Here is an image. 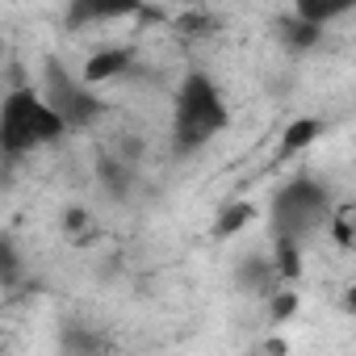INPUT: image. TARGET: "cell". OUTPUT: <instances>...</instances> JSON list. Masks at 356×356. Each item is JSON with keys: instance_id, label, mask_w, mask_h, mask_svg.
<instances>
[{"instance_id": "9c48e42d", "label": "cell", "mask_w": 356, "mask_h": 356, "mask_svg": "<svg viewBox=\"0 0 356 356\" xmlns=\"http://www.w3.org/2000/svg\"><path fill=\"white\" fill-rule=\"evenodd\" d=\"M314 134H318V122H314V118L293 122V126L285 130V138H281V155H298V151H306V147L314 143Z\"/></svg>"}, {"instance_id": "5b68a950", "label": "cell", "mask_w": 356, "mask_h": 356, "mask_svg": "<svg viewBox=\"0 0 356 356\" xmlns=\"http://www.w3.org/2000/svg\"><path fill=\"white\" fill-rule=\"evenodd\" d=\"M138 9V0H72L67 9V26H84V22H105V17H126Z\"/></svg>"}, {"instance_id": "ba28073f", "label": "cell", "mask_w": 356, "mask_h": 356, "mask_svg": "<svg viewBox=\"0 0 356 356\" xmlns=\"http://www.w3.org/2000/svg\"><path fill=\"white\" fill-rule=\"evenodd\" d=\"M298 5V17L306 22H327V17H339L348 9H356V0H293Z\"/></svg>"}, {"instance_id": "4fadbf2b", "label": "cell", "mask_w": 356, "mask_h": 356, "mask_svg": "<svg viewBox=\"0 0 356 356\" xmlns=\"http://www.w3.org/2000/svg\"><path fill=\"white\" fill-rule=\"evenodd\" d=\"M101 172H105V181H109V189L118 193V189H126V172L113 163V159H101Z\"/></svg>"}, {"instance_id": "52a82bcc", "label": "cell", "mask_w": 356, "mask_h": 356, "mask_svg": "<svg viewBox=\"0 0 356 356\" xmlns=\"http://www.w3.org/2000/svg\"><path fill=\"white\" fill-rule=\"evenodd\" d=\"M281 38H285V47L306 51V47L318 42V22H306V17H281Z\"/></svg>"}, {"instance_id": "9a60e30c", "label": "cell", "mask_w": 356, "mask_h": 356, "mask_svg": "<svg viewBox=\"0 0 356 356\" xmlns=\"http://www.w3.org/2000/svg\"><path fill=\"white\" fill-rule=\"evenodd\" d=\"M293 306H298V298H293V293H277V302H273V318H289V314H293Z\"/></svg>"}, {"instance_id": "7a4b0ae2", "label": "cell", "mask_w": 356, "mask_h": 356, "mask_svg": "<svg viewBox=\"0 0 356 356\" xmlns=\"http://www.w3.org/2000/svg\"><path fill=\"white\" fill-rule=\"evenodd\" d=\"M222 126H227V105H222L214 80L193 72L181 84V97H176V147L181 151L206 147Z\"/></svg>"}, {"instance_id": "6da1fadb", "label": "cell", "mask_w": 356, "mask_h": 356, "mask_svg": "<svg viewBox=\"0 0 356 356\" xmlns=\"http://www.w3.org/2000/svg\"><path fill=\"white\" fill-rule=\"evenodd\" d=\"M67 130V122L59 118V109L42 97H34L30 88H13L5 97V113H0V138H5L9 159H17L22 151L51 143Z\"/></svg>"}, {"instance_id": "30bf717a", "label": "cell", "mask_w": 356, "mask_h": 356, "mask_svg": "<svg viewBox=\"0 0 356 356\" xmlns=\"http://www.w3.org/2000/svg\"><path fill=\"white\" fill-rule=\"evenodd\" d=\"M248 218H252V206H248V202H239V206H227V210L218 214V227H214V235H218V239H227V235L243 231V227H248Z\"/></svg>"}, {"instance_id": "8992f818", "label": "cell", "mask_w": 356, "mask_h": 356, "mask_svg": "<svg viewBox=\"0 0 356 356\" xmlns=\"http://www.w3.org/2000/svg\"><path fill=\"white\" fill-rule=\"evenodd\" d=\"M126 67H130V51L113 47V51H101V55H92V59H88V67H84V80H88V84H101V80H113V76H122Z\"/></svg>"}, {"instance_id": "277c9868", "label": "cell", "mask_w": 356, "mask_h": 356, "mask_svg": "<svg viewBox=\"0 0 356 356\" xmlns=\"http://www.w3.org/2000/svg\"><path fill=\"white\" fill-rule=\"evenodd\" d=\"M47 101L59 109V118H63L67 126H88V122L101 113V101H97L92 92H84L55 59L47 63Z\"/></svg>"}, {"instance_id": "5bb4252c", "label": "cell", "mask_w": 356, "mask_h": 356, "mask_svg": "<svg viewBox=\"0 0 356 356\" xmlns=\"http://www.w3.org/2000/svg\"><path fill=\"white\" fill-rule=\"evenodd\" d=\"M0 256H5V285H13V281H17V252H13L9 239L0 243Z\"/></svg>"}, {"instance_id": "8fae6325", "label": "cell", "mask_w": 356, "mask_h": 356, "mask_svg": "<svg viewBox=\"0 0 356 356\" xmlns=\"http://www.w3.org/2000/svg\"><path fill=\"white\" fill-rule=\"evenodd\" d=\"M277 273L289 277V281L302 273V264H298V239L293 235H277Z\"/></svg>"}, {"instance_id": "3957f363", "label": "cell", "mask_w": 356, "mask_h": 356, "mask_svg": "<svg viewBox=\"0 0 356 356\" xmlns=\"http://www.w3.org/2000/svg\"><path fill=\"white\" fill-rule=\"evenodd\" d=\"M327 214V193L314 181H293L289 189L277 193L273 202V218H277V235H306L318 218Z\"/></svg>"}, {"instance_id": "2e32d148", "label": "cell", "mask_w": 356, "mask_h": 356, "mask_svg": "<svg viewBox=\"0 0 356 356\" xmlns=\"http://www.w3.org/2000/svg\"><path fill=\"white\" fill-rule=\"evenodd\" d=\"M343 306H348V310H352V314H356V285H352V289H348V298H343Z\"/></svg>"}, {"instance_id": "7c38bea8", "label": "cell", "mask_w": 356, "mask_h": 356, "mask_svg": "<svg viewBox=\"0 0 356 356\" xmlns=\"http://www.w3.org/2000/svg\"><path fill=\"white\" fill-rule=\"evenodd\" d=\"M63 227H67L76 239H84V235H88V214H84V210H67V214H63Z\"/></svg>"}]
</instances>
